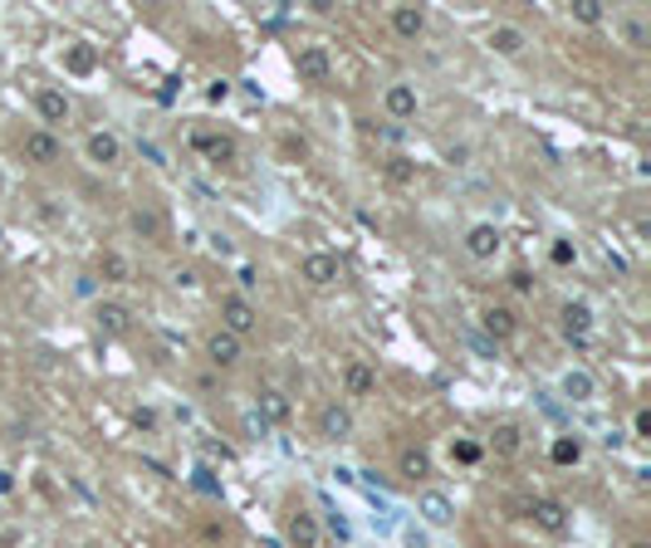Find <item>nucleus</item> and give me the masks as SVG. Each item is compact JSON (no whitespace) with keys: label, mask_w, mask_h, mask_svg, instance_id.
Segmentation results:
<instances>
[{"label":"nucleus","mask_w":651,"mask_h":548,"mask_svg":"<svg viewBox=\"0 0 651 548\" xmlns=\"http://www.w3.org/2000/svg\"><path fill=\"white\" fill-rule=\"evenodd\" d=\"M201 357H206L216 373H235V367L245 363V343L235 338V333H226V328H211L206 338H201Z\"/></svg>","instance_id":"nucleus-1"},{"label":"nucleus","mask_w":651,"mask_h":548,"mask_svg":"<svg viewBox=\"0 0 651 548\" xmlns=\"http://www.w3.org/2000/svg\"><path fill=\"white\" fill-rule=\"evenodd\" d=\"M123 158H128V148H123V138H118L113 128H89L84 133V162L89 166L113 172V166H123Z\"/></svg>","instance_id":"nucleus-2"},{"label":"nucleus","mask_w":651,"mask_h":548,"mask_svg":"<svg viewBox=\"0 0 651 548\" xmlns=\"http://www.w3.org/2000/svg\"><path fill=\"white\" fill-rule=\"evenodd\" d=\"M284 544L289 548H324V524L309 505H289L284 515Z\"/></svg>","instance_id":"nucleus-3"},{"label":"nucleus","mask_w":651,"mask_h":548,"mask_svg":"<svg viewBox=\"0 0 651 548\" xmlns=\"http://www.w3.org/2000/svg\"><path fill=\"white\" fill-rule=\"evenodd\" d=\"M221 328L235 333L241 343H251L260 333V308L251 300H241V294H226V300H221Z\"/></svg>","instance_id":"nucleus-4"},{"label":"nucleus","mask_w":651,"mask_h":548,"mask_svg":"<svg viewBox=\"0 0 651 548\" xmlns=\"http://www.w3.org/2000/svg\"><path fill=\"white\" fill-rule=\"evenodd\" d=\"M128 231L148 245H167V216H162V206H152V201H133V206H128Z\"/></svg>","instance_id":"nucleus-5"},{"label":"nucleus","mask_w":651,"mask_h":548,"mask_svg":"<svg viewBox=\"0 0 651 548\" xmlns=\"http://www.w3.org/2000/svg\"><path fill=\"white\" fill-rule=\"evenodd\" d=\"M460 250H466V260H476V265H490V260L505 250L500 225H495V221H476L466 231V241H460Z\"/></svg>","instance_id":"nucleus-6"},{"label":"nucleus","mask_w":651,"mask_h":548,"mask_svg":"<svg viewBox=\"0 0 651 548\" xmlns=\"http://www.w3.org/2000/svg\"><path fill=\"white\" fill-rule=\"evenodd\" d=\"M299 280L309 284V290H334L343 280V260L328 255V250H309V255L299 260Z\"/></svg>","instance_id":"nucleus-7"},{"label":"nucleus","mask_w":651,"mask_h":548,"mask_svg":"<svg viewBox=\"0 0 651 548\" xmlns=\"http://www.w3.org/2000/svg\"><path fill=\"white\" fill-rule=\"evenodd\" d=\"M20 158L30 166H59L64 162V142H59L50 128H30V133L20 138Z\"/></svg>","instance_id":"nucleus-8"},{"label":"nucleus","mask_w":651,"mask_h":548,"mask_svg":"<svg viewBox=\"0 0 651 548\" xmlns=\"http://www.w3.org/2000/svg\"><path fill=\"white\" fill-rule=\"evenodd\" d=\"M186 148L196 152V158H206V162H235V138L231 133H221V128H192L186 133Z\"/></svg>","instance_id":"nucleus-9"},{"label":"nucleus","mask_w":651,"mask_h":548,"mask_svg":"<svg viewBox=\"0 0 651 548\" xmlns=\"http://www.w3.org/2000/svg\"><path fill=\"white\" fill-rule=\"evenodd\" d=\"M314 432L318 440H334V446H343V440L353 436V407L348 402H324L314 416Z\"/></svg>","instance_id":"nucleus-10"},{"label":"nucleus","mask_w":651,"mask_h":548,"mask_svg":"<svg viewBox=\"0 0 651 548\" xmlns=\"http://www.w3.org/2000/svg\"><path fill=\"white\" fill-rule=\"evenodd\" d=\"M383 113L393 118V123H411V118L421 113V93H417V83H407V79L387 83V89H383Z\"/></svg>","instance_id":"nucleus-11"},{"label":"nucleus","mask_w":651,"mask_h":548,"mask_svg":"<svg viewBox=\"0 0 651 548\" xmlns=\"http://www.w3.org/2000/svg\"><path fill=\"white\" fill-rule=\"evenodd\" d=\"M373 392H377V367L368 363V357H348V363H343V397L368 402Z\"/></svg>","instance_id":"nucleus-12"},{"label":"nucleus","mask_w":651,"mask_h":548,"mask_svg":"<svg viewBox=\"0 0 651 548\" xmlns=\"http://www.w3.org/2000/svg\"><path fill=\"white\" fill-rule=\"evenodd\" d=\"M34 113H40V123L54 133V123H69V118H74V99H69L64 89H54V83H44V89H34Z\"/></svg>","instance_id":"nucleus-13"},{"label":"nucleus","mask_w":651,"mask_h":548,"mask_svg":"<svg viewBox=\"0 0 651 548\" xmlns=\"http://www.w3.org/2000/svg\"><path fill=\"white\" fill-rule=\"evenodd\" d=\"M426 26H431V16H426V6H387V30L397 34V40L417 44Z\"/></svg>","instance_id":"nucleus-14"},{"label":"nucleus","mask_w":651,"mask_h":548,"mask_svg":"<svg viewBox=\"0 0 651 548\" xmlns=\"http://www.w3.org/2000/svg\"><path fill=\"white\" fill-rule=\"evenodd\" d=\"M294 69H299L304 83H328L334 79V54H328V44H299Z\"/></svg>","instance_id":"nucleus-15"},{"label":"nucleus","mask_w":651,"mask_h":548,"mask_svg":"<svg viewBox=\"0 0 651 548\" xmlns=\"http://www.w3.org/2000/svg\"><path fill=\"white\" fill-rule=\"evenodd\" d=\"M431 475H436V460H431V450H426V446H401L397 450V480L426 485Z\"/></svg>","instance_id":"nucleus-16"},{"label":"nucleus","mask_w":651,"mask_h":548,"mask_svg":"<svg viewBox=\"0 0 651 548\" xmlns=\"http://www.w3.org/2000/svg\"><path fill=\"white\" fill-rule=\"evenodd\" d=\"M525 515L535 519V529H543V534H563L568 529V505H563V499H553V495L529 499Z\"/></svg>","instance_id":"nucleus-17"},{"label":"nucleus","mask_w":651,"mask_h":548,"mask_svg":"<svg viewBox=\"0 0 651 548\" xmlns=\"http://www.w3.org/2000/svg\"><path fill=\"white\" fill-rule=\"evenodd\" d=\"M480 450H485V456H495V460H515L519 450H525V426H519V422H500L490 436H485Z\"/></svg>","instance_id":"nucleus-18"},{"label":"nucleus","mask_w":651,"mask_h":548,"mask_svg":"<svg viewBox=\"0 0 651 548\" xmlns=\"http://www.w3.org/2000/svg\"><path fill=\"white\" fill-rule=\"evenodd\" d=\"M559 333L568 343H588L593 338V308H588L583 300H568L559 308Z\"/></svg>","instance_id":"nucleus-19"},{"label":"nucleus","mask_w":651,"mask_h":548,"mask_svg":"<svg viewBox=\"0 0 651 548\" xmlns=\"http://www.w3.org/2000/svg\"><path fill=\"white\" fill-rule=\"evenodd\" d=\"M93 324H99L103 338H123V333L133 328V308L118 304V300H99L93 304Z\"/></svg>","instance_id":"nucleus-20"},{"label":"nucleus","mask_w":651,"mask_h":548,"mask_svg":"<svg viewBox=\"0 0 651 548\" xmlns=\"http://www.w3.org/2000/svg\"><path fill=\"white\" fill-rule=\"evenodd\" d=\"M480 328L490 333L495 343L515 338V333H519V308H515V304H485V308H480Z\"/></svg>","instance_id":"nucleus-21"},{"label":"nucleus","mask_w":651,"mask_h":548,"mask_svg":"<svg viewBox=\"0 0 651 548\" xmlns=\"http://www.w3.org/2000/svg\"><path fill=\"white\" fill-rule=\"evenodd\" d=\"M490 50L500 54V59H519V54L529 50V34L519 30V26H495L490 30Z\"/></svg>","instance_id":"nucleus-22"},{"label":"nucleus","mask_w":651,"mask_h":548,"mask_svg":"<svg viewBox=\"0 0 651 548\" xmlns=\"http://www.w3.org/2000/svg\"><path fill=\"white\" fill-rule=\"evenodd\" d=\"M583 456H588V450H583V436H553V440H549V460H553L559 470L583 466Z\"/></svg>","instance_id":"nucleus-23"},{"label":"nucleus","mask_w":651,"mask_h":548,"mask_svg":"<svg viewBox=\"0 0 651 548\" xmlns=\"http://www.w3.org/2000/svg\"><path fill=\"white\" fill-rule=\"evenodd\" d=\"M563 397L568 402H593L598 397V377L588 367H568L563 373Z\"/></svg>","instance_id":"nucleus-24"},{"label":"nucleus","mask_w":651,"mask_h":548,"mask_svg":"<svg viewBox=\"0 0 651 548\" xmlns=\"http://www.w3.org/2000/svg\"><path fill=\"white\" fill-rule=\"evenodd\" d=\"M99 280H109V284H133V260H128L123 250H103V255H99Z\"/></svg>","instance_id":"nucleus-25"},{"label":"nucleus","mask_w":651,"mask_h":548,"mask_svg":"<svg viewBox=\"0 0 651 548\" xmlns=\"http://www.w3.org/2000/svg\"><path fill=\"white\" fill-rule=\"evenodd\" d=\"M417 509H421L426 524H436V529H441V524H451V515H456L451 495H441V490H426V495L417 499Z\"/></svg>","instance_id":"nucleus-26"},{"label":"nucleus","mask_w":651,"mask_h":548,"mask_svg":"<svg viewBox=\"0 0 651 548\" xmlns=\"http://www.w3.org/2000/svg\"><path fill=\"white\" fill-rule=\"evenodd\" d=\"M255 407H260V416H265V422H275V426H284V422L294 416V402L284 397L279 387H265V392H260V402H255Z\"/></svg>","instance_id":"nucleus-27"},{"label":"nucleus","mask_w":651,"mask_h":548,"mask_svg":"<svg viewBox=\"0 0 651 548\" xmlns=\"http://www.w3.org/2000/svg\"><path fill=\"white\" fill-rule=\"evenodd\" d=\"M231 519H221V515H201L196 519V539L206 544V548H226L231 544Z\"/></svg>","instance_id":"nucleus-28"},{"label":"nucleus","mask_w":651,"mask_h":548,"mask_svg":"<svg viewBox=\"0 0 651 548\" xmlns=\"http://www.w3.org/2000/svg\"><path fill=\"white\" fill-rule=\"evenodd\" d=\"M618 34H622L627 50H647V44H651V26H647L642 16H632V10H627V16H618Z\"/></svg>","instance_id":"nucleus-29"},{"label":"nucleus","mask_w":651,"mask_h":548,"mask_svg":"<svg viewBox=\"0 0 651 548\" xmlns=\"http://www.w3.org/2000/svg\"><path fill=\"white\" fill-rule=\"evenodd\" d=\"M568 16H573L578 26H602V20H608V6H602V0H573Z\"/></svg>","instance_id":"nucleus-30"},{"label":"nucleus","mask_w":651,"mask_h":548,"mask_svg":"<svg viewBox=\"0 0 651 548\" xmlns=\"http://www.w3.org/2000/svg\"><path fill=\"white\" fill-rule=\"evenodd\" d=\"M167 280H172V290H182V294H196L201 290V270L196 265H172Z\"/></svg>","instance_id":"nucleus-31"},{"label":"nucleus","mask_w":651,"mask_h":548,"mask_svg":"<svg viewBox=\"0 0 651 548\" xmlns=\"http://www.w3.org/2000/svg\"><path fill=\"white\" fill-rule=\"evenodd\" d=\"M64 64H69V69H74V74H93V64H99V54H93V50H89V44H69Z\"/></svg>","instance_id":"nucleus-32"},{"label":"nucleus","mask_w":651,"mask_h":548,"mask_svg":"<svg viewBox=\"0 0 651 548\" xmlns=\"http://www.w3.org/2000/svg\"><path fill=\"white\" fill-rule=\"evenodd\" d=\"M387 182H397V186H411V182H417V162H407V158H393V162H387Z\"/></svg>","instance_id":"nucleus-33"},{"label":"nucleus","mask_w":651,"mask_h":548,"mask_svg":"<svg viewBox=\"0 0 651 548\" xmlns=\"http://www.w3.org/2000/svg\"><path fill=\"white\" fill-rule=\"evenodd\" d=\"M549 260H553L559 270L578 265V245H573V241H553V245H549Z\"/></svg>","instance_id":"nucleus-34"},{"label":"nucleus","mask_w":651,"mask_h":548,"mask_svg":"<svg viewBox=\"0 0 651 548\" xmlns=\"http://www.w3.org/2000/svg\"><path fill=\"white\" fill-rule=\"evenodd\" d=\"M451 456L460 460V466H476V460L485 456V450L476 446V440H451Z\"/></svg>","instance_id":"nucleus-35"},{"label":"nucleus","mask_w":651,"mask_h":548,"mask_svg":"<svg viewBox=\"0 0 651 548\" xmlns=\"http://www.w3.org/2000/svg\"><path fill=\"white\" fill-rule=\"evenodd\" d=\"M647 436H651V412L637 407V412H632V440H647Z\"/></svg>","instance_id":"nucleus-36"},{"label":"nucleus","mask_w":651,"mask_h":548,"mask_svg":"<svg viewBox=\"0 0 651 548\" xmlns=\"http://www.w3.org/2000/svg\"><path fill=\"white\" fill-rule=\"evenodd\" d=\"M235 280H241V300H251L255 284H260V270L255 265H241V274H235Z\"/></svg>","instance_id":"nucleus-37"},{"label":"nucleus","mask_w":651,"mask_h":548,"mask_svg":"<svg viewBox=\"0 0 651 548\" xmlns=\"http://www.w3.org/2000/svg\"><path fill=\"white\" fill-rule=\"evenodd\" d=\"M510 290H515V294H535V274H529V270H515V274H510Z\"/></svg>","instance_id":"nucleus-38"},{"label":"nucleus","mask_w":651,"mask_h":548,"mask_svg":"<svg viewBox=\"0 0 651 548\" xmlns=\"http://www.w3.org/2000/svg\"><path fill=\"white\" fill-rule=\"evenodd\" d=\"M226 93H231V83H226V79H216V83L206 89V99H211V103H226Z\"/></svg>","instance_id":"nucleus-39"},{"label":"nucleus","mask_w":651,"mask_h":548,"mask_svg":"<svg viewBox=\"0 0 651 548\" xmlns=\"http://www.w3.org/2000/svg\"><path fill=\"white\" fill-rule=\"evenodd\" d=\"M632 235H637V241H647V235H651V225H647V216H637V221H632Z\"/></svg>","instance_id":"nucleus-40"},{"label":"nucleus","mask_w":651,"mask_h":548,"mask_svg":"<svg viewBox=\"0 0 651 548\" xmlns=\"http://www.w3.org/2000/svg\"><path fill=\"white\" fill-rule=\"evenodd\" d=\"M16 490V480H10V470H0V495H10Z\"/></svg>","instance_id":"nucleus-41"},{"label":"nucleus","mask_w":651,"mask_h":548,"mask_svg":"<svg viewBox=\"0 0 651 548\" xmlns=\"http://www.w3.org/2000/svg\"><path fill=\"white\" fill-rule=\"evenodd\" d=\"M627 548H651L647 539H627Z\"/></svg>","instance_id":"nucleus-42"},{"label":"nucleus","mask_w":651,"mask_h":548,"mask_svg":"<svg viewBox=\"0 0 651 548\" xmlns=\"http://www.w3.org/2000/svg\"><path fill=\"white\" fill-rule=\"evenodd\" d=\"M407 548H426V544H421V539H417V534H411V539H407Z\"/></svg>","instance_id":"nucleus-43"}]
</instances>
